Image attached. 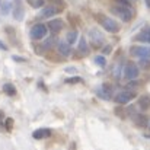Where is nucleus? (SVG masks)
<instances>
[{"instance_id": "nucleus-1", "label": "nucleus", "mask_w": 150, "mask_h": 150, "mask_svg": "<svg viewBox=\"0 0 150 150\" xmlns=\"http://www.w3.org/2000/svg\"><path fill=\"white\" fill-rule=\"evenodd\" d=\"M112 13L120 16L124 22H128V21L133 19V9H131V6H124V4L115 6V7H112Z\"/></svg>"}, {"instance_id": "nucleus-2", "label": "nucleus", "mask_w": 150, "mask_h": 150, "mask_svg": "<svg viewBox=\"0 0 150 150\" xmlns=\"http://www.w3.org/2000/svg\"><path fill=\"white\" fill-rule=\"evenodd\" d=\"M29 34H31V38L32 40H42V38L47 37L48 28L45 25H42V23H37V25H34L31 28V32Z\"/></svg>"}, {"instance_id": "nucleus-3", "label": "nucleus", "mask_w": 150, "mask_h": 150, "mask_svg": "<svg viewBox=\"0 0 150 150\" xmlns=\"http://www.w3.org/2000/svg\"><path fill=\"white\" fill-rule=\"evenodd\" d=\"M100 25H102V28H103L106 32H111V34H115V32L120 31V25H118L112 18L102 16V19H100Z\"/></svg>"}, {"instance_id": "nucleus-4", "label": "nucleus", "mask_w": 150, "mask_h": 150, "mask_svg": "<svg viewBox=\"0 0 150 150\" xmlns=\"http://www.w3.org/2000/svg\"><path fill=\"white\" fill-rule=\"evenodd\" d=\"M140 67L137 66V64H134V63H127L125 64V67H124V77L127 79V80H134L137 76H139V70Z\"/></svg>"}, {"instance_id": "nucleus-5", "label": "nucleus", "mask_w": 150, "mask_h": 150, "mask_svg": "<svg viewBox=\"0 0 150 150\" xmlns=\"http://www.w3.org/2000/svg\"><path fill=\"white\" fill-rule=\"evenodd\" d=\"M130 52L133 57H137V58H150V47L134 45V47H131Z\"/></svg>"}, {"instance_id": "nucleus-6", "label": "nucleus", "mask_w": 150, "mask_h": 150, "mask_svg": "<svg viewBox=\"0 0 150 150\" xmlns=\"http://www.w3.org/2000/svg\"><path fill=\"white\" fill-rule=\"evenodd\" d=\"M134 98H136V93L134 92H131V91H122V92H120L115 96V102L117 103H121V105H125V103H128L130 100H133Z\"/></svg>"}, {"instance_id": "nucleus-7", "label": "nucleus", "mask_w": 150, "mask_h": 150, "mask_svg": "<svg viewBox=\"0 0 150 150\" xmlns=\"http://www.w3.org/2000/svg\"><path fill=\"white\" fill-rule=\"evenodd\" d=\"M12 10H13V18H15L16 21H22L23 13H25L23 6H22V0H15V1H13Z\"/></svg>"}, {"instance_id": "nucleus-8", "label": "nucleus", "mask_w": 150, "mask_h": 150, "mask_svg": "<svg viewBox=\"0 0 150 150\" xmlns=\"http://www.w3.org/2000/svg\"><path fill=\"white\" fill-rule=\"evenodd\" d=\"M63 26H64V23H63V21H61V19H51L50 22L47 23V28L50 29L52 34L60 32V31L63 29Z\"/></svg>"}, {"instance_id": "nucleus-9", "label": "nucleus", "mask_w": 150, "mask_h": 150, "mask_svg": "<svg viewBox=\"0 0 150 150\" xmlns=\"http://www.w3.org/2000/svg\"><path fill=\"white\" fill-rule=\"evenodd\" d=\"M60 10H58V7L57 6H45V7H42V10L40 12V16L41 18H51V16H54L55 13H58Z\"/></svg>"}, {"instance_id": "nucleus-10", "label": "nucleus", "mask_w": 150, "mask_h": 150, "mask_svg": "<svg viewBox=\"0 0 150 150\" xmlns=\"http://www.w3.org/2000/svg\"><path fill=\"white\" fill-rule=\"evenodd\" d=\"M89 37H91L92 42H93L96 47H99L100 44H102V41H103V35L100 34L98 29H91V31H89Z\"/></svg>"}, {"instance_id": "nucleus-11", "label": "nucleus", "mask_w": 150, "mask_h": 150, "mask_svg": "<svg viewBox=\"0 0 150 150\" xmlns=\"http://www.w3.org/2000/svg\"><path fill=\"white\" fill-rule=\"evenodd\" d=\"M50 136H51V131L48 128H40V130H37V131L32 133V137L37 139V140H44V139H47Z\"/></svg>"}, {"instance_id": "nucleus-12", "label": "nucleus", "mask_w": 150, "mask_h": 150, "mask_svg": "<svg viewBox=\"0 0 150 150\" xmlns=\"http://www.w3.org/2000/svg\"><path fill=\"white\" fill-rule=\"evenodd\" d=\"M136 124H137V127H140V128H147V127H149V118H147L144 114H137V117H136Z\"/></svg>"}, {"instance_id": "nucleus-13", "label": "nucleus", "mask_w": 150, "mask_h": 150, "mask_svg": "<svg viewBox=\"0 0 150 150\" xmlns=\"http://www.w3.org/2000/svg\"><path fill=\"white\" fill-rule=\"evenodd\" d=\"M57 48H58V52L63 55V57H69L70 55V44L66 41V42H58L57 44Z\"/></svg>"}, {"instance_id": "nucleus-14", "label": "nucleus", "mask_w": 150, "mask_h": 150, "mask_svg": "<svg viewBox=\"0 0 150 150\" xmlns=\"http://www.w3.org/2000/svg\"><path fill=\"white\" fill-rule=\"evenodd\" d=\"M98 96L102 98V99H109L111 98V88L108 86V85H103L100 89H98Z\"/></svg>"}, {"instance_id": "nucleus-15", "label": "nucleus", "mask_w": 150, "mask_h": 150, "mask_svg": "<svg viewBox=\"0 0 150 150\" xmlns=\"http://www.w3.org/2000/svg\"><path fill=\"white\" fill-rule=\"evenodd\" d=\"M134 40H137V41H142V42H150V28L147 29H144V31H142Z\"/></svg>"}, {"instance_id": "nucleus-16", "label": "nucleus", "mask_w": 150, "mask_h": 150, "mask_svg": "<svg viewBox=\"0 0 150 150\" xmlns=\"http://www.w3.org/2000/svg\"><path fill=\"white\" fill-rule=\"evenodd\" d=\"M139 106H140L143 111L149 109L150 108V96L149 95H143V96L139 99Z\"/></svg>"}, {"instance_id": "nucleus-17", "label": "nucleus", "mask_w": 150, "mask_h": 150, "mask_svg": "<svg viewBox=\"0 0 150 150\" xmlns=\"http://www.w3.org/2000/svg\"><path fill=\"white\" fill-rule=\"evenodd\" d=\"M3 92L9 96H13V95H16V88L12 83H4L3 85Z\"/></svg>"}, {"instance_id": "nucleus-18", "label": "nucleus", "mask_w": 150, "mask_h": 150, "mask_svg": "<svg viewBox=\"0 0 150 150\" xmlns=\"http://www.w3.org/2000/svg\"><path fill=\"white\" fill-rule=\"evenodd\" d=\"M10 10H12V6H10L9 1H3V3L0 4V15L7 16V15L10 13Z\"/></svg>"}, {"instance_id": "nucleus-19", "label": "nucleus", "mask_w": 150, "mask_h": 150, "mask_svg": "<svg viewBox=\"0 0 150 150\" xmlns=\"http://www.w3.org/2000/svg\"><path fill=\"white\" fill-rule=\"evenodd\" d=\"M77 50L80 51V52H83V54H88L89 52V47H88V42H86V38H80V41H79V45H77Z\"/></svg>"}, {"instance_id": "nucleus-20", "label": "nucleus", "mask_w": 150, "mask_h": 150, "mask_svg": "<svg viewBox=\"0 0 150 150\" xmlns=\"http://www.w3.org/2000/svg\"><path fill=\"white\" fill-rule=\"evenodd\" d=\"M76 40H77V32H76V31H70V32L66 35V41H67L70 45H73V44L76 42Z\"/></svg>"}, {"instance_id": "nucleus-21", "label": "nucleus", "mask_w": 150, "mask_h": 150, "mask_svg": "<svg viewBox=\"0 0 150 150\" xmlns=\"http://www.w3.org/2000/svg\"><path fill=\"white\" fill-rule=\"evenodd\" d=\"M28 3L32 7H35V9H40V7L44 6V0H28Z\"/></svg>"}, {"instance_id": "nucleus-22", "label": "nucleus", "mask_w": 150, "mask_h": 150, "mask_svg": "<svg viewBox=\"0 0 150 150\" xmlns=\"http://www.w3.org/2000/svg\"><path fill=\"white\" fill-rule=\"evenodd\" d=\"M95 63L103 67V66L106 64V60H105V57H103V55H98V57H95Z\"/></svg>"}, {"instance_id": "nucleus-23", "label": "nucleus", "mask_w": 150, "mask_h": 150, "mask_svg": "<svg viewBox=\"0 0 150 150\" xmlns=\"http://www.w3.org/2000/svg\"><path fill=\"white\" fill-rule=\"evenodd\" d=\"M66 82L67 83H79V82H82V79L80 77H71V79H67Z\"/></svg>"}, {"instance_id": "nucleus-24", "label": "nucleus", "mask_w": 150, "mask_h": 150, "mask_svg": "<svg viewBox=\"0 0 150 150\" xmlns=\"http://www.w3.org/2000/svg\"><path fill=\"white\" fill-rule=\"evenodd\" d=\"M66 71H67V73H76V67H67Z\"/></svg>"}, {"instance_id": "nucleus-25", "label": "nucleus", "mask_w": 150, "mask_h": 150, "mask_svg": "<svg viewBox=\"0 0 150 150\" xmlns=\"http://www.w3.org/2000/svg\"><path fill=\"white\" fill-rule=\"evenodd\" d=\"M0 50H3V51H6V50H7V47H6V45H4V44L1 42V41H0Z\"/></svg>"}, {"instance_id": "nucleus-26", "label": "nucleus", "mask_w": 150, "mask_h": 150, "mask_svg": "<svg viewBox=\"0 0 150 150\" xmlns=\"http://www.w3.org/2000/svg\"><path fill=\"white\" fill-rule=\"evenodd\" d=\"M109 51H111V47H106V48L103 50V52H109Z\"/></svg>"}, {"instance_id": "nucleus-27", "label": "nucleus", "mask_w": 150, "mask_h": 150, "mask_svg": "<svg viewBox=\"0 0 150 150\" xmlns=\"http://www.w3.org/2000/svg\"><path fill=\"white\" fill-rule=\"evenodd\" d=\"M146 3H147V6L150 7V0H146Z\"/></svg>"}, {"instance_id": "nucleus-28", "label": "nucleus", "mask_w": 150, "mask_h": 150, "mask_svg": "<svg viewBox=\"0 0 150 150\" xmlns=\"http://www.w3.org/2000/svg\"><path fill=\"white\" fill-rule=\"evenodd\" d=\"M0 117H3V112H0Z\"/></svg>"}, {"instance_id": "nucleus-29", "label": "nucleus", "mask_w": 150, "mask_h": 150, "mask_svg": "<svg viewBox=\"0 0 150 150\" xmlns=\"http://www.w3.org/2000/svg\"><path fill=\"white\" fill-rule=\"evenodd\" d=\"M147 128H149V130H150V124H149V127H147Z\"/></svg>"}, {"instance_id": "nucleus-30", "label": "nucleus", "mask_w": 150, "mask_h": 150, "mask_svg": "<svg viewBox=\"0 0 150 150\" xmlns=\"http://www.w3.org/2000/svg\"><path fill=\"white\" fill-rule=\"evenodd\" d=\"M0 4H1V3H0Z\"/></svg>"}]
</instances>
